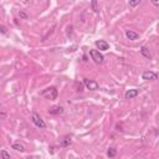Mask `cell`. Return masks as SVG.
Masks as SVG:
<instances>
[{"mask_svg": "<svg viewBox=\"0 0 159 159\" xmlns=\"http://www.w3.org/2000/svg\"><path fill=\"white\" fill-rule=\"evenodd\" d=\"M62 112H63V108L60 107V106H54V107H51L49 109V113H50V115H61Z\"/></svg>", "mask_w": 159, "mask_h": 159, "instance_id": "8", "label": "cell"}, {"mask_svg": "<svg viewBox=\"0 0 159 159\" xmlns=\"http://www.w3.org/2000/svg\"><path fill=\"white\" fill-rule=\"evenodd\" d=\"M20 18H22V19H28V15H26L25 13H20Z\"/></svg>", "mask_w": 159, "mask_h": 159, "instance_id": "18", "label": "cell"}, {"mask_svg": "<svg viewBox=\"0 0 159 159\" xmlns=\"http://www.w3.org/2000/svg\"><path fill=\"white\" fill-rule=\"evenodd\" d=\"M13 149L15 150H19V152H25V147L20 144V143H14L13 144Z\"/></svg>", "mask_w": 159, "mask_h": 159, "instance_id": "11", "label": "cell"}, {"mask_svg": "<svg viewBox=\"0 0 159 159\" xmlns=\"http://www.w3.org/2000/svg\"><path fill=\"white\" fill-rule=\"evenodd\" d=\"M141 54L144 56L146 59H150V56H152V55H150V52H149V49L146 47V46H143V47L141 49Z\"/></svg>", "mask_w": 159, "mask_h": 159, "instance_id": "10", "label": "cell"}, {"mask_svg": "<svg viewBox=\"0 0 159 159\" xmlns=\"http://www.w3.org/2000/svg\"><path fill=\"white\" fill-rule=\"evenodd\" d=\"M6 112H0V121H3V119H6Z\"/></svg>", "mask_w": 159, "mask_h": 159, "instance_id": "15", "label": "cell"}, {"mask_svg": "<svg viewBox=\"0 0 159 159\" xmlns=\"http://www.w3.org/2000/svg\"><path fill=\"white\" fill-rule=\"evenodd\" d=\"M83 83H85V86H86L88 90H91V91H94V90H97V88H98V83H97V82H94V81H91V80L85 78Z\"/></svg>", "mask_w": 159, "mask_h": 159, "instance_id": "4", "label": "cell"}, {"mask_svg": "<svg viewBox=\"0 0 159 159\" xmlns=\"http://www.w3.org/2000/svg\"><path fill=\"white\" fill-rule=\"evenodd\" d=\"M142 77H143V80H147V81H154V80H157V73H154V72H152V71H146V72H143V75H142Z\"/></svg>", "mask_w": 159, "mask_h": 159, "instance_id": "5", "label": "cell"}, {"mask_svg": "<svg viewBox=\"0 0 159 159\" xmlns=\"http://www.w3.org/2000/svg\"><path fill=\"white\" fill-rule=\"evenodd\" d=\"M96 47L100 51H106L109 49V45H108V42H106V41L100 40V41H96Z\"/></svg>", "mask_w": 159, "mask_h": 159, "instance_id": "6", "label": "cell"}, {"mask_svg": "<svg viewBox=\"0 0 159 159\" xmlns=\"http://www.w3.org/2000/svg\"><path fill=\"white\" fill-rule=\"evenodd\" d=\"M71 144V137H69V135H67V137H65L61 141V146L62 147H69Z\"/></svg>", "mask_w": 159, "mask_h": 159, "instance_id": "12", "label": "cell"}, {"mask_svg": "<svg viewBox=\"0 0 159 159\" xmlns=\"http://www.w3.org/2000/svg\"><path fill=\"white\" fill-rule=\"evenodd\" d=\"M0 156H1V159H11L10 154L7 153L6 150H1V152H0Z\"/></svg>", "mask_w": 159, "mask_h": 159, "instance_id": "14", "label": "cell"}, {"mask_svg": "<svg viewBox=\"0 0 159 159\" xmlns=\"http://www.w3.org/2000/svg\"><path fill=\"white\" fill-rule=\"evenodd\" d=\"M138 93H139L138 90H129V91H127V92H126L124 97H126V100H132V98L137 97Z\"/></svg>", "mask_w": 159, "mask_h": 159, "instance_id": "7", "label": "cell"}, {"mask_svg": "<svg viewBox=\"0 0 159 159\" xmlns=\"http://www.w3.org/2000/svg\"><path fill=\"white\" fill-rule=\"evenodd\" d=\"M90 55L96 63H101L103 61V56H102V54L98 50H90Z\"/></svg>", "mask_w": 159, "mask_h": 159, "instance_id": "3", "label": "cell"}, {"mask_svg": "<svg viewBox=\"0 0 159 159\" xmlns=\"http://www.w3.org/2000/svg\"><path fill=\"white\" fill-rule=\"evenodd\" d=\"M92 6H93V10L94 11H98V9H97V3L96 1H92Z\"/></svg>", "mask_w": 159, "mask_h": 159, "instance_id": "17", "label": "cell"}, {"mask_svg": "<svg viewBox=\"0 0 159 159\" xmlns=\"http://www.w3.org/2000/svg\"><path fill=\"white\" fill-rule=\"evenodd\" d=\"M31 121L34 122V124H35L36 127L41 128V129H44V128H46V123L44 122V119L41 118V117L39 115H36V113H32L31 115Z\"/></svg>", "mask_w": 159, "mask_h": 159, "instance_id": "2", "label": "cell"}, {"mask_svg": "<svg viewBox=\"0 0 159 159\" xmlns=\"http://www.w3.org/2000/svg\"><path fill=\"white\" fill-rule=\"evenodd\" d=\"M139 4H141V0H137V1H131L129 5L131 6H135V5H139Z\"/></svg>", "mask_w": 159, "mask_h": 159, "instance_id": "16", "label": "cell"}, {"mask_svg": "<svg viewBox=\"0 0 159 159\" xmlns=\"http://www.w3.org/2000/svg\"><path fill=\"white\" fill-rule=\"evenodd\" d=\"M126 36H127L128 40H137L138 37H139V34L132 31V30H128V31L126 32Z\"/></svg>", "mask_w": 159, "mask_h": 159, "instance_id": "9", "label": "cell"}, {"mask_svg": "<svg viewBox=\"0 0 159 159\" xmlns=\"http://www.w3.org/2000/svg\"><path fill=\"white\" fill-rule=\"evenodd\" d=\"M57 90H56V87H49V88H46L42 92V96L45 97H47L49 100H56L57 98Z\"/></svg>", "mask_w": 159, "mask_h": 159, "instance_id": "1", "label": "cell"}, {"mask_svg": "<svg viewBox=\"0 0 159 159\" xmlns=\"http://www.w3.org/2000/svg\"><path fill=\"white\" fill-rule=\"evenodd\" d=\"M117 154V150L115 149V148H109L108 149V152H107V156L109 157V158H113Z\"/></svg>", "mask_w": 159, "mask_h": 159, "instance_id": "13", "label": "cell"}]
</instances>
